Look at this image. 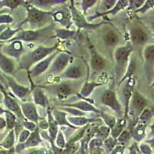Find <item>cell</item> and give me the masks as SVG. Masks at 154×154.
Returning <instances> with one entry per match:
<instances>
[{
	"label": "cell",
	"instance_id": "cell-1",
	"mask_svg": "<svg viewBox=\"0 0 154 154\" xmlns=\"http://www.w3.org/2000/svg\"><path fill=\"white\" fill-rule=\"evenodd\" d=\"M59 43L54 44L52 46H39L29 53H25L19 60V66L17 69H25L29 71L30 68L38 62L44 60L51 54L58 50Z\"/></svg>",
	"mask_w": 154,
	"mask_h": 154
},
{
	"label": "cell",
	"instance_id": "cell-2",
	"mask_svg": "<svg viewBox=\"0 0 154 154\" xmlns=\"http://www.w3.org/2000/svg\"><path fill=\"white\" fill-rule=\"evenodd\" d=\"M133 49L130 42L124 46H119L116 48L113 53L115 61V77L117 81V84L126 72V67L129 63L130 56L132 55Z\"/></svg>",
	"mask_w": 154,
	"mask_h": 154
},
{
	"label": "cell",
	"instance_id": "cell-3",
	"mask_svg": "<svg viewBox=\"0 0 154 154\" xmlns=\"http://www.w3.org/2000/svg\"><path fill=\"white\" fill-rule=\"evenodd\" d=\"M54 26L53 25H49L48 26L42 27L35 29L24 30L19 31L10 41H21L22 42H33L37 40H40L42 38H53V34H54Z\"/></svg>",
	"mask_w": 154,
	"mask_h": 154
},
{
	"label": "cell",
	"instance_id": "cell-4",
	"mask_svg": "<svg viewBox=\"0 0 154 154\" xmlns=\"http://www.w3.org/2000/svg\"><path fill=\"white\" fill-rule=\"evenodd\" d=\"M24 6L26 9V17L19 23V27H21L23 24L29 23L32 27L37 26L38 29H40L39 27L43 24V22H46L48 18L51 17V12L38 9L27 1L25 2Z\"/></svg>",
	"mask_w": 154,
	"mask_h": 154
},
{
	"label": "cell",
	"instance_id": "cell-5",
	"mask_svg": "<svg viewBox=\"0 0 154 154\" xmlns=\"http://www.w3.org/2000/svg\"><path fill=\"white\" fill-rule=\"evenodd\" d=\"M148 106H149L148 99L145 97L142 93H140L138 90L134 89L129 104L127 119H131L132 120L130 121L137 123L138 122L139 116Z\"/></svg>",
	"mask_w": 154,
	"mask_h": 154
},
{
	"label": "cell",
	"instance_id": "cell-6",
	"mask_svg": "<svg viewBox=\"0 0 154 154\" xmlns=\"http://www.w3.org/2000/svg\"><path fill=\"white\" fill-rule=\"evenodd\" d=\"M73 1H71V4L69 6L71 16H72V23L75 25V26L79 29H96L101 26L103 24H109L107 22H103L100 23H89L86 19V16L82 14L79 9H77L73 3Z\"/></svg>",
	"mask_w": 154,
	"mask_h": 154
},
{
	"label": "cell",
	"instance_id": "cell-7",
	"mask_svg": "<svg viewBox=\"0 0 154 154\" xmlns=\"http://www.w3.org/2000/svg\"><path fill=\"white\" fill-rule=\"evenodd\" d=\"M100 103L105 106L110 108L117 114L119 118L123 117V107L116 96L114 89H109L103 93L100 96Z\"/></svg>",
	"mask_w": 154,
	"mask_h": 154
},
{
	"label": "cell",
	"instance_id": "cell-8",
	"mask_svg": "<svg viewBox=\"0 0 154 154\" xmlns=\"http://www.w3.org/2000/svg\"><path fill=\"white\" fill-rule=\"evenodd\" d=\"M71 60H72V55L69 53L59 52L51 63L47 71L48 74L60 75L67 68Z\"/></svg>",
	"mask_w": 154,
	"mask_h": 154
},
{
	"label": "cell",
	"instance_id": "cell-9",
	"mask_svg": "<svg viewBox=\"0 0 154 154\" xmlns=\"http://www.w3.org/2000/svg\"><path fill=\"white\" fill-rule=\"evenodd\" d=\"M0 92L2 93V96H3L2 103H3L4 106L6 108L5 109L13 112L16 116L18 119L24 120L25 118L23 117V114H22L19 103L15 100L13 96H10V94L7 93L5 86H3V84L1 82H0Z\"/></svg>",
	"mask_w": 154,
	"mask_h": 154
},
{
	"label": "cell",
	"instance_id": "cell-10",
	"mask_svg": "<svg viewBox=\"0 0 154 154\" xmlns=\"http://www.w3.org/2000/svg\"><path fill=\"white\" fill-rule=\"evenodd\" d=\"M85 75V68L83 63L80 60H76L75 63L68 66L63 72L60 75L62 79H71L77 80L82 79Z\"/></svg>",
	"mask_w": 154,
	"mask_h": 154
},
{
	"label": "cell",
	"instance_id": "cell-11",
	"mask_svg": "<svg viewBox=\"0 0 154 154\" xmlns=\"http://www.w3.org/2000/svg\"><path fill=\"white\" fill-rule=\"evenodd\" d=\"M129 36H130V43L132 47L133 46H143L149 41V34L147 32L140 26H133L130 28L129 31Z\"/></svg>",
	"mask_w": 154,
	"mask_h": 154
},
{
	"label": "cell",
	"instance_id": "cell-12",
	"mask_svg": "<svg viewBox=\"0 0 154 154\" xmlns=\"http://www.w3.org/2000/svg\"><path fill=\"white\" fill-rule=\"evenodd\" d=\"M123 83H124V85H123V89H122V96H123V102L122 105L123 107V117L127 119L129 104H130V99H131V96L135 89V86H136L135 77L133 76L130 79H126Z\"/></svg>",
	"mask_w": 154,
	"mask_h": 154
},
{
	"label": "cell",
	"instance_id": "cell-13",
	"mask_svg": "<svg viewBox=\"0 0 154 154\" xmlns=\"http://www.w3.org/2000/svg\"><path fill=\"white\" fill-rule=\"evenodd\" d=\"M53 89H54L55 94L58 100H64L67 99L69 96H72V95L77 93V85L72 82H60L59 84H56V86H53Z\"/></svg>",
	"mask_w": 154,
	"mask_h": 154
},
{
	"label": "cell",
	"instance_id": "cell-14",
	"mask_svg": "<svg viewBox=\"0 0 154 154\" xmlns=\"http://www.w3.org/2000/svg\"><path fill=\"white\" fill-rule=\"evenodd\" d=\"M59 52H60L59 50L56 51L53 54H51L48 57L45 58L44 60H41L40 62H38V63H36L32 68H30L29 70L28 71L29 76L31 79H34L35 77L42 75V74L45 73L46 71H48V69H49V66L51 65V63L53 61L54 58L56 57V56L58 54Z\"/></svg>",
	"mask_w": 154,
	"mask_h": 154
},
{
	"label": "cell",
	"instance_id": "cell-15",
	"mask_svg": "<svg viewBox=\"0 0 154 154\" xmlns=\"http://www.w3.org/2000/svg\"><path fill=\"white\" fill-rule=\"evenodd\" d=\"M89 50L90 55V66L95 72H100L103 70L106 66V60L99 53L91 42L88 39Z\"/></svg>",
	"mask_w": 154,
	"mask_h": 154
},
{
	"label": "cell",
	"instance_id": "cell-16",
	"mask_svg": "<svg viewBox=\"0 0 154 154\" xmlns=\"http://www.w3.org/2000/svg\"><path fill=\"white\" fill-rule=\"evenodd\" d=\"M8 42L9 43L7 45H5L3 47L1 48L2 53L13 60L19 61L21 56L25 53L23 42L18 40L10 41Z\"/></svg>",
	"mask_w": 154,
	"mask_h": 154
},
{
	"label": "cell",
	"instance_id": "cell-17",
	"mask_svg": "<svg viewBox=\"0 0 154 154\" xmlns=\"http://www.w3.org/2000/svg\"><path fill=\"white\" fill-rule=\"evenodd\" d=\"M143 56L144 59V69L146 76L149 80L152 82L154 64V46L153 44H148L144 47L143 51Z\"/></svg>",
	"mask_w": 154,
	"mask_h": 154
},
{
	"label": "cell",
	"instance_id": "cell-18",
	"mask_svg": "<svg viewBox=\"0 0 154 154\" xmlns=\"http://www.w3.org/2000/svg\"><path fill=\"white\" fill-rule=\"evenodd\" d=\"M4 79H5L6 84L8 85L9 89H11L12 93L14 94L17 99L19 100H24L30 92V88L24 86L18 83L14 78H12L11 75H7L4 74Z\"/></svg>",
	"mask_w": 154,
	"mask_h": 154
},
{
	"label": "cell",
	"instance_id": "cell-19",
	"mask_svg": "<svg viewBox=\"0 0 154 154\" xmlns=\"http://www.w3.org/2000/svg\"><path fill=\"white\" fill-rule=\"evenodd\" d=\"M51 18L65 29H69L72 24V16L69 7H63L54 12H51Z\"/></svg>",
	"mask_w": 154,
	"mask_h": 154
},
{
	"label": "cell",
	"instance_id": "cell-20",
	"mask_svg": "<svg viewBox=\"0 0 154 154\" xmlns=\"http://www.w3.org/2000/svg\"><path fill=\"white\" fill-rule=\"evenodd\" d=\"M43 140L40 136V132L37 127L35 131L32 132L30 133L29 137L27 139V140L24 143H18L15 147V151L18 153H20L22 151L25 149L28 148H32V147H38V146L42 143Z\"/></svg>",
	"mask_w": 154,
	"mask_h": 154
},
{
	"label": "cell",
	"instance_id": "cell-21",
	"mask_svg": "<svg viewBox=\"0 0 154 154\" xmlns=\"http://www.w3.org/2000/svg\"><path fill=\"white\" fill-rule=\"evenodd\" d=\"M19 106L25 119L33 122L37 124L40 117L38 115L36 106L33 103V102H24L21 103Z\"/></svg>",
	"mask_w": 154,
	"mask_h": 154
},
{
	"label": "cell",
	"instance_id": "cell-22",
	"mask_svg": "<svg viewBox=\"0 0 154 154\" xmlns=\"http://www.w3.org/2000/svg\"><path fill=\"white\" fill-rule=\"evenodd\" d=\"M16 66V60L3 54L0 47V70L5 75H11L17 69Z\"/></svg>",
	"mask_w": 154,
	"mask_h": 154
},
{
	"label": "cell",
	"instance_id": "cell-23",
	"mask_svg": "<svg viewBox=\"0 0 154 154\" xmlns=\"http://www.w3.org/2000/svg\"><path fill=\"white\" fill-rule=\"evenodd\" d=\"M93 101L89 100L88 99H84V100H79L78 102H75L73 103H65L63 104L62 106L64 107H72L79 109L83 112H94L99 115L100 110L93 105Z\"/></svg>",
	"mask_w": 154,
	"mask_h": 154
},
{
	"label": "cell",
	"instance_id": "cell-24",
	"mask_svg": "<svg viewBox=\"0 0 154 154\" xmlns=\"http://www.w3.org/2000/svg\"><path fill=\"white\" fill-rule=\"evenodd\" d=\"M129 5V1H126V0H119L116 2V5H114L113 8H112L109 10L106 11L105 12H103V13H97V14L94 15V16H92L90 17H89L87 19V21L89 23L92 22L94 19H97L99 17H103V16H106L107 15H112V16H115L116 14H117L118 12H120L121 10L123 9H126Z\"/></svg>",
	"mask_w": 154,
	"mask_h": 154
},
{
	"label": "cell",
	"instance_id": "cell-25",
	"mask_svg": "<svg viewBox=\"0 0 154 154\" xmlns=\"http://www.w3.org/2000/svg\"><path fill=\"white\" fill-rule=\"evenodd\" d=\"M102 39L107 47H114L116 49L120 41V35L115 29H109L106 30L102 36Z\"/></svg>",
	"mask_w": 154,
	"mask_h": 154
},
{
	"label": "cell",
	"instance_id": "cell-26",
	"mask_svg": "<svg viewBox=\"0 0 154 154\" xmlns=\"http://www.w3.org/2000/svg\"><path fill=\"white\" fill-rule=\"evenodd\" d=\"M32 95L33 99V103L35 106L46 109L48 106V99L43 89L40 87H35L32 89Z\"/></svg>",
	"mask_w": 154,
	"mask_h": 154
},
{
	"label": "cell",
	"instance_id": "cell-27",
	"mask_svg": "<svg viewBox=\"0 0 154 154\" xmlns=\"http://www.w3.org/2000/svg\"><path fill=\"white\" fill-rule=\"evenodd\" d=\"M147 124L141 122H137L133 126L131 131L132 139H133L135 142L140 143L146 137Z\"/></svg>",
	"mask_w": 154,
	"mask_h": 154
},
{
	"label": "cell",
	"instance_id": "cell-28",
	"mask_svg": "<svg viewBox=\"0 0 154 154\" xmlns=\"http://www.w3.org/2000/svg\"><path fill=\"white\" fill-rule=\"evenodd\" d=\"M27 2L38 9L46 11V9H49L60 4H65L67 1H65V0H29Z\"/></svg>",
	"mask_w": 154,
	"mask_h": 154
},
{
	"label": "cell",
	"instance_id": "cell-29",
	"mask_svg": "<svg viewBox=\"0 0 154 154\" xmlns=\"http://www.w3.org/2000/svg\"><path fill=\"white\" fill-rule=\"evenodd\" d=\"M103 84V83H102V82H94V81H91V82L86 81V82H85L82 84V87L80 88V90H79V93H77L76 95L79 97H82L83 99H87L93 93V92L94 91V89L96 87L102 86Z\"/></svg>",
	"mask_w": 154,
	"mask_h": 154
},
{
	"label": "cell",
	"instance_id": "cell-30",
	"mask_svg": "<svg viewBox=\"0 0 154 154\" xmlns=\"http://www.w3.org/2000/svg\"><path fill=\"white\" fill-rule=\"evenodd\" d=\"M67 120L69 124L75 128L82 127L86 125L90 124L95 121H97L98 119L96 118H88L86 116H71L67 115Z\"/></svg>",
	"mask_w": 154,
	"mask_h": 154
},
{
	"label": "cell",
	"instance_id": "cell-31",
	"mask_svg": "<svg viewBox=\"0 0 154 154\" xmlns=\"http://www.w3.org/2000/svg\"><path fill=\"white\" fill-rule=\"evenodd\" d=\"M137 68V59L135 57L134 55L132 54L130 56V60H129V63H128V66L126 67V72L125 74L123 75V78L121 79V80L119 81V83H118V86H120L126 80V79H130L131 77L134 76V72H136Z\"/></svg>",
	"mask_w": 154,
	"mask_h": 154
},
{
	"label": "cell",
	"instance_id": "cell-32",
	"mask_svg": "<svg viewBox=\"0 0 154 154\" xmlns=\"http://www.w3.org/2000/svg\"><path fill=\"white\" fill-rule=\"evenodd\" d=\"M52 112V115H53V118H54L55 121L56 122L57 125L60 126H68L72 129H77V128L74 127L72 125L69 124V123L67 120V113L64 111L61 110L60 109H56L54 110H51Z\"/></svg>",
	"mask_w": 154,
	"mask_h": 154
},
{
	"label": "cell",
	"instance_id": "cell-33",
	"mask_svg": "<svg viewBox=\"0 0 154 154\" xmlns=\"http://www.w3.org/2000/svg\"><path fill=\"white\" fill-rule=\"evenodd\" d=\"M126 125H127V119H125L124 117L117 119L116 125L110 130L111 137L115 139V140H116L117 137L119 136V134L126 127Z\"/></svg>",
	"mask_w": 154,
	"mask_h": 154
},
{
	"label": "cell",
	"instance_id": "cell-34",
	"mask_svg": "<svg viewBox=\"0 0 154 154\" xmlns=\"http://www.w3.org/2000/svg\"><path fill=\"white\" fill-rule=\"evenodd\" d=\"M16 137L14 130H9L5 139L0 143V146L4 148V149H7V150H10L14 147L15 142H16Z\"/></svg>",
	"mask_w": 154,
	"mask_h": 154
},
{
	"label": "cell",
	"instance_id": "cell-35",
	"mask_svg": "<svg viewBox=\"0 0 154 154\" xmlns=\"http://www.w3.org/2000/svg\"><path fill=\"white\" fill-rule=\"evenodd\" d=\"M22 29H23L22 27H18L17 29H12L9 26H7V27L2 32V33L0 34V42H9Z\"/></svg>",
	"mask_w": 154,
	"mask_h": 154
},
{
	"label": "cell",
	"instance_id": "cell-36",
	"mask_svg": "<svg viewBox=\"0 0 154 154\" xmlns=\"http://www.w3.org/2000/svg\"><path fill=\"white\" fill-rule=\"evenodd\" d=\"M26 1L23 0H1L0 1V9H9L14 10L19 6L24 5Z\"/></svg>",
	"mask_w": 154,
	"mask_h": 154
},
{
	"label": "cell",
	"instance_id": "cell-37",
	"mask_svg": "<svg viewBox=\"0 0 154 154\" xmlns=\"http://www.w3.org/2000/svg\"><path fill=\"white\" fill-rule=\"evenodd\" d=\"M75 35V32L74 30H70L69 29H55L54 37L59 38L60 39H68Z\"/></svg>",
	"mask_w": 154,
	"mask_h": 154
},
{
	"label": "cell",
	"instance_id": "cell-38",
	"mask_svg": "<svg viewBox=\"0 0 154 154\" xmlns=\"http://www.w3.org/2000/svg\"><path fill=\"white\" fill-rule=\"evenodd\" d=\"M4 116H5V128L7 129L8 130H14V127L16 126V121H17V117H16V116L15 115L13 112H10V111L7 110V109H5V113H4Z\"/></svg>",
	"mask_w": 154,
	"mask_h": 154
},
{
	"label": "cell",
	"instance_id": "cell-39",
	"mask_svg": "<svg viewBox=\"0 0 154 154\" xmlns=\"http://www.w3.org/2000/svg\"><path fill=\"white\" fill-rule=\"evenodd\" d=\"M99 115H100V119L103 121L104 123H105V126H106L107 127L109 128L110 130L115 126L116 123L117 119L112 115L108 114L105 112H103V111H100Z\"/></svg>",
	"mask_w": 154,
	"mask_h": 154
},
{
	"label": "cell",
	"instance_id": "cell-40",
	"mask_svg": "<svg viewBox=\"0 0 154 154\" xmlns=\"http://www.w3.org/2000/svg\"><path fill=\"white\" fill-rule=\"evenodd\" d=\"M109 136H110V129L107 127L106 126L104 125V126H100L96 127L94 138L100 139V140L104 141Z\"/></svg>",
	"mask_w": 154,
	"mask_h": 154
},
{
	"label": "cell",
	"instance_id": "cell-41",
	"mask_svg": "<svg viewBox=\"0 0 154 154\" xmlns=\"http://www.w3.org/2000/svg\"><path fill=\"white\" fill-rule=\"evenodd\" d=\"M152 117H153V110L152 108L148 106L139 116L138 122L149 124V122L152 119Z\"/></svg>",
	"mask_w": 154,
	"mask_h": 154
},
{
	"label": "cell",
	"instance_id": "cell-42",
	"mask_svg": "<svg viewBox=\"0 0 154 154\" xmlns=\"http://www.w3.org/2000/svg\"><path fill=\"white\" fill-rule=\"evenodd\" d=\"M131 139V131H130L128 128L126 127L124 130H123V132L119 134V137H117L116 141H117V143L121 144V145H123L126 146L128 145V143L130 142Z\"/></svg>",
	"mask_w": 154,
	"mask_h": 154
},
{
	"label": "cell",
	"instance_id": "cell-43",
	"mask_svg": "<svg viewBox=\"0 0 154 154\" xmlns=\"http://www.w3.org/2000/svg\"><path fill=\"white\" fill-rule=\"evenodd\" d=\"M80 148L79 142H69L67 141L66 147L63 149L62 154H75Z\"/></svg>",
	"mask_w": 154,
	"mask_h": 154
},
{
	"label": "cell",
	"instance_id": "cell-44",
	"mask_svg": "<svg viewBox=\"0 0 154 154\" xmlns=\"http://www.w3.org/2000/svg\"><path fill=\"white\" fill-rule=\"evenodd\" d=\"M67 140L64 136V133L61 130H59L57 135H56V140H55V146L59 149H63L66 145Z\"/></svg>",
	"mask_w": 154,
	"mask_h": 154
},
{
	"label": "cell",
	"instance_id": "cell-45",
	"mask_svg": "<svg viewBox=\"0 0 154 154\" xmlns=\"http://www.w3.org/2000/svg\"><path fill=\"white\" fill-rule=\"evenodd\" d=\"M97 2H98L97 0H83V1H81V3H80L81 12H82V14L86 16L87 11L89 10L90 8L94 6L96 4H97Z\"/></svg>",
	"mask_w": 154,
	"mask_h": 154
},
{
	"label": "cell",
	"instance_id": "cell-46",
	"mask_svg": "<svg viewBox=\"0 0 154 154\" xmlns=\"http://www.w3.org/2000/svg\"><path fill=\"white\" fill-rule=\"evenodd\" d=\"M60 109L64 111L65 112H66L67 115L71 116H86V112H83L79 109H77L72 108V107L61 106Z\"/></svg>",
	"mask_w": 154,
	"mask_h": 154
},
{
	"label": "cell",
	"instance_id": "cell-47",
	"mask_svg": "<svg viewBox=\"0 0 154 154\" xmlns=\"http://www.w3.org/2000/svg\"><path fill=\"white\" fill-rule=\"evenodd\" d=\"M116 144H117V141H116V140H115V139L112 138L111 136H109L108 138H106L103 141L104 151L106 150V152L109 153L110 151L113 149L114 146H115Z\"/></svg>",
	"mask_w": 154,
	"mask_h": 154
},
{
	"label": "cell",
	"instance_id": "cell-48",
	"mask_svg": "<svg viewBox=\"0 0 154 154\" xmlns=\"http://www.w3.org/2000/svg\"><path fill=\"white\" fill-rule=\"evenodd\" d=\"M153 5H154L153 0H146L143 5L140 9L134 11V12H136V13L144 14V13H146V12H148L149 9H152V8H153Z\"/></svg>",
	"mask_w": 154,
	"mask_h": 154
},
{
	"label": "cell",
	"instance_id": "cell-49",
	"mask_svg": "<svg viewBox=\"0 0 154 154\" xmlns=\"http://www.w3.org/2000/svg\"><path fill=\"white\" fill-rule=\"evenodd\" d=\"M47 151L44 148L40 147H32V148H28L25 149L22 151L19 154H46Z\"/></svg>",
	"mask_w": 154,
	"mask_h": 154
},
{
	"label": "cell",
	"instance_id": "cell-50",
	"mask_svg": "<svg viewBox=\"0 0 154 154\" xmlns=\"http://www.w3.org/2000/svg\"><path fill=\"white\" fill-rule=\"evenodd\" d=\"M138 149L141 154H153L152 146L147 143H141L139 145Z\"/></svg>",
	"mask_w": 154,
	"mask_h": 154
},
{
	"label": "cell",
	"instance_id": "cell-51",
	"mask_svg": "<svg viewBox=\"0 0 154 154\" xmlns=\"http://www.w3.org/2000/svg\"><path fill=\"white\" fill-rule=\"evenodd\" d=\"M116 0H109V1H103L101 3V9H103L101 12H99V13H103V12H105L106 11L109 10L112 8H113L114 5L116 3Z\"/></svg>",
	"mask_w": 154,
	"mask_h": 154
},
{
	"label": "cell",
	"instance_id": "cell-52",
	"mask_svg": "<svg viewBox=\"0 0 154 154\" xmlns=\"http://www.w3.org/2000/svg\"><path fill=\"white\" fill-rule=\"evenodd\" d=\"M145 0H134V1H129V5L126 8L130 10H137L144 4Z\"/></svg>",
	"mask_w": 154,
	"mask_h": 154
},
{
	"label": "cell",
	"instance_id": "cell-53",
	"mask_svg": "<svg viewBox=\"0 0 154 154\" xmlns=\"http://www.w3.org/2000/svg\"><path fill=\"white\" fill-rule=\"evenodd\" d=\"M30 133H31V132L26 130V129H23L18 135V143H24L29 137Z\"/></svg>",
	"mask_w": 154,
	"mask_h": 154
},
{
	"label": "cell",
	"instance_id": "cell-54",
	"mask_svg": "<svg viewBox=\"0 0 154 154\" xmlns=\"http://www.w3.org/2000/svg\"><path fill=\"white\" fill-rule=\"evenodd\" d=\"M13 21L14 19L9 13L0 15V25H9Z\"/></svg>",
	"mask_w": 154,
	"mask_h": 154
},
{
	"label": "cell",
	"instance_id": "cell-55",
	"mask_svg": "<svg viewBox=\"0 0 154 154\" xmlns=\"http://www.w3.org/2000/svg\"><path fill=\"white\" fill-rule=\"evenodd\" d=\"M23 126L24 127V129L29 130V132H33L35 131L37 129V124L36 123H33V122H31V121H29L27 119H24L23 120Z\"/></svg>",
	"mask_w": 154,
	"mask_h": 154
},
{
	"label": "cell",
	"instance_id": "cell-56",
	"mask_svg": "<svg viewBox=\"0 0 154 154\" xmlns=\"http://www.w3.org/2000/svg\"><path fill=\"white\" fill-rule=\"evenodd\" d=\"M126 146L121 144L117 143L114 146L113 149L110 151L109 154H124Z\"/></svg>",
	"mask_w": 154,
	"mask_h": 154
},
{
	"label": "cell",
	"instance_id": "cell-57",
	"mask_svg": "<svg viewBox=\"0 0 154 154\" xmlns=\"http://www.w3.org/2000/svg\"><path fill=\"white\" fill-rule=\"evenodd\" d=\"M37 127L39 130H47L48 127H49V123H48L47 119H40L38 120V122L37 123Z\"/></svg>",
	"mask_w": 154,
	"mask_h": 154
},
{
	"label": "cell",
	"instance_id": "cell-58",
	"mask_svg": "<svg viewBox=\"0 0 154 154\" xmlns=\"http://www.w3.org/2000/svg\"><path fill=\"white\" fill-rule=\"evenodd\" d=\"M6 125H5V120L3 116H0V131L5 129Z\"/></svg>",
	"mask_w": 154,
	"mask_h": 154
},
{
	"label": "cell",
	"instance_id": "cell-59",
	"mask_svg": "<svg viewBox=\"0 0 154 154\" xmlns=\"http://www.w3.org/2000/svg\"><path fill=\"white\" fill-rule=\"evenodd\" d=\"M7 26L9 25H0V34L2 33V32L7 27Z\"/></svg>",
	"mask_w": 154,
	"mask_h": 154
},
{
	"label": "cell",
	"instance_id": "cell-60",
	"mask_svg": "<svg viewBox=\"0 0 154 154\" xmlns=\"http://www.w3.org/2000/svg\"><path fill=\"white\" fill-rule=\"evenodd\" d=\"M10 150H7V149H0V154H11V152H9Z\"/></svg>",
	"mask_w": 154,
	"mask_h": 154
},
{
	"label": "cell",
	"instance_id": "cell-61",
	"mask_svg": "<svg viewBox=\"0 0 154 154\" xmlns=\"http://www.w3.org/2000/svg\"><path fill=\"white\" fill-rule=\"evenodd\" d=\"M9 12V11L7 10V9H0V15H2V14H5V13H8Z\"/></svg>",
	"mask_w": 154,
	"mask_h": 154
},
{
	"label": "cell",
	"instance_id": "cell-62",
	"mask_svg": "<svg viewBox=\"0 0 154 154\" xmlns=\"http://www.w3.org/2000/svg\"><path fill=\"white\" fill-rule=\"evenodd\" d=\"M5 109L2 108V107L0 106V116L4 115V113H5Z\"/></svg>",
	"mask_w": 154,
	"mask_h": 154
},
{
	"label": "cell",
	"instance_id": "cell-63",
	"mask_svg": "<svg viewBox=\"0 0 154 154\" xmlns=\"http://www.w3.org/2000/svg\"><path fill=\"white\" fill-rule=\"evenodd\" d=\"M0 82H5V79H4V77H3V75H2V74L1 73V71H0Z\"/></svg>",
	"mask_w": 154,
	"mask_h": 154
},
{
	"label": "cell",
	"instance_id": "cell-64",
	"mask_svg": "<svg viewBox=\"0 0 154 154\" xmlns=\"http://www.w3.org/2000/svg\"><path fill=\"white\" fill-rule=\"evenodd\" d=\"M2 98H3V96H2V93L0 92V101H2Z\"/></svg>",
	"mask_w": 154,
	"mask_h": 154
}]
</instances>
